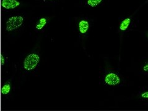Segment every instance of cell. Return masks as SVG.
<instances>
[{
	"label": "cell",
	"instance_id": "9c48e42d",
	"mask_svg": "<svg viewBox=\"0 0 148 111\" xmlns=\"http://www.w3.org/2000/svg\"><path fill=\"white\" fill-rule=\"evenodd\" d=\"M11 91V86L10 84H6L1 88V93L3 95H8Z\"/></svg>",
	"mask_w": 148,
	"mask_h": 111
},
{
	"label": "cell",
	"instance_id": "ba28073f",
	"mask_svg": "<svg viewBox=\"0 0 148 111\" xmlns=\"http://www.w3.org/2000/svg\"><path fill=\"white\" fill-rule=\"evenodd\" d=\"M102 1V0H88V5L92 7H95L100 5Z\"/></svg>",
	"mask_w": 148,
	"mask_h": 111
},
{
	"label": "cell",
	"instance_id": "30bf717a",
	"mask_svg": "<svg viewBox=\"0 0 148 111\" xmlns=\"http://www.w3.org/2000/svg\"><path fill=\"white\" fill-rule=\"evenodd\" d=\"M141 97L143 98V99H148V91H146L143 93L141 95Z\"/></svg>",
	"mask_w": 148,
	"mask_h": 111
},
{
	"label": "cell",
	"instance_id": "5b68a950",
	"mask_svg": "<svg viewBox=\"0 0 148 111\" xmlns=\"http://www.w3.org/2000/svg\"><path fill=\"white\" fill-rule=\"evenodd\" d=\"M89 28V24L88 21L86 20H81L79 22V30L81 33L85 34L88 31Z\"/></svg>",
	"mask_w": 148,
	"mask_h": 111
},
{
	"label": "cell",
	"instance_id": "6da1fadb",
	"mask_svg": "<svg viewBox=\"0 0 148 111\" xmlns=\"http://www.w3.org/2000/svg\"><path fill=\"white\" fill-rule=\"evenodd\" d=\"M40 61V57L36 54H30L24 59V68L26 70H32L37 66Z\"/></svg>",
	"mask_w": 148,
	"mask_h": 111
},
{
	"label": "cell",
	"instance_id": "7a4b0ae2",
	"mask_svg": "<svg viewBox=\"0 0 148 111\" xmlns=\"http://www.w3.org/2000/svg\"><path fill=\"white\" fill-rule=\"evenodd\" d=\"M24 22V18L21 16H12L8 19L6 22V29L8 32H11L22 26Z\"/></svg>",
	"mask_w": 148,
	"mask_h": 111
},
{
	"label": "cell",
	"instance_id": "8fae6325",
	"mask_svg": "<svg viewBox=\"0 0 148 111\" xmlns=\"http://www.w3.org/2000/svg\"><path fill=\"white\" fill-rule=\"evenodd\" d=\"M142 69L145 72H147V73H148V62H147L143 66Z\"/></svg>",
	"mask_w": 148,
	"mask_h": 111
},
{
	"label": "cell",
	"instance_id": "52a82bcc",
	"mask_svg": "<svg viewBox=\"0 0 148 111\" xmlns=\"http://www.w3.org/2000/svg\"><path fill=\"white\" fill-rule=\"evenodd\" d=\"M47 23V20L45 18H41L39 20V23L36 25V28L37 30H41L43 27H44L45 25Z\"/></svg>",
	"mask_w": 148,
	"mask_h": 111
},
{
	"label": "cell",
	"instance_id": "8992f818",
	"mask_svg": "<svg viewBox=\"0 0 148 111\" xmlns=\"http://www.w3.org/2000/svg\"><path fill=\"white\" fill-rule=\"evenodd\" d=\"M130 23H131V19L130 18H126L125 19H124L120 25L119 28L120 30L121 31L127 30Z\"/></svg>",
	"mask_w": 148,
	"mask_h": 111
},
{
	"label": "cell",
	"instance_id": "277c9868",
	"mask_svg": "<svg viewBox=\"0 0 148 111\" xmlns=\"http://www.w3.org/2000/svg\"><path fill=\"white\" fill-rule=\"evenodd\" d=\"M20 5V2L17 0H2L1 1V6L6 9H14Z\"/></svg>",
	"mask_w": 148,
	"mask_h": 111
},
{
	"label": "cell",
	"instance_id": "7c38bea8",
	"mask_svg": "<svg viewBox=\"0 0 148 111\" xmlns=\"http://www.w3.org/2000/svg\"><path fill=\"white\" fill-rule=\"evenodd\" d=\"M1 66H3L4 64V58L2 54H1Z\"/></svg>",
	"mask_w": 148,
	"mask_h": 111
},
{
	"label": "cell",
	"instance_id": "3957f363",
	"mask_svg": "<svg viewBox=\"0 0 148 111\" xmlns=\"http://www.w3.org/2000/svg\"><path fill=\"white\" fill-rule=\"evenodd\" d=\"M104 80L106 83L109 86H116L120 83V79L119 75L114 73L108 74L106 76Z\"/></svg>",
	"mask_w": 148,
	"mask_h": 111
}]
</instances>
